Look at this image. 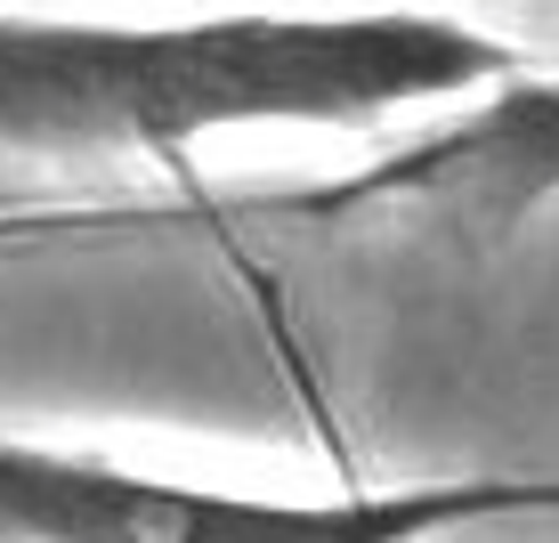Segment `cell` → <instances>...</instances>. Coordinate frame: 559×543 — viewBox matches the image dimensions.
<instances>
[{
  "instance_id": "1",
  "label": "cell",
  "mask_w": 559,
  "mask_h": 543,
  "mask_svg": "<svg viewBox=\"0 0 559 543\" xmlns=\"http://www.w3.org/2000/svg\"><path fill=\"white\" fill-rule=\"evenodd\" d=\"M527 49L438 9H227L179 25L0 16V146L179 154L219 130H365L397 106L471 98Z\"/></svg>"
},
{
  "instance_id": "2",
  "label": "cell",
  "mask_w": 559,
  "mask_h": 543,
  "mask_svg": "<svg viewBox=\"0 0 559 543\" xmlns=\"http://www.w3.org/2000/svg\"><path fill=\"white\" fill-rule=\"evenodd\" d=\"M495 519H559V479L236 495L73 446L0 438V543H438Z\"/></svg>"
},
{
  "instance_id": "3",
  "label": "cell",
  "mask_w": 559,
  "mask_h": 543,
  "mask_svg": "<svg viewBox=\"0 0 559 543\" xmlns=\"http://www.w3.org/2000/svg\"><path fill=\"white\" fill-rule=\"evenodd\" d=\"M559 196V73H511L495 98L430 139L381 154L373 170L300 196L308 220L341 211H414L471 244H503L519 220H535Z\"/></svg>"
}]
</instances>
